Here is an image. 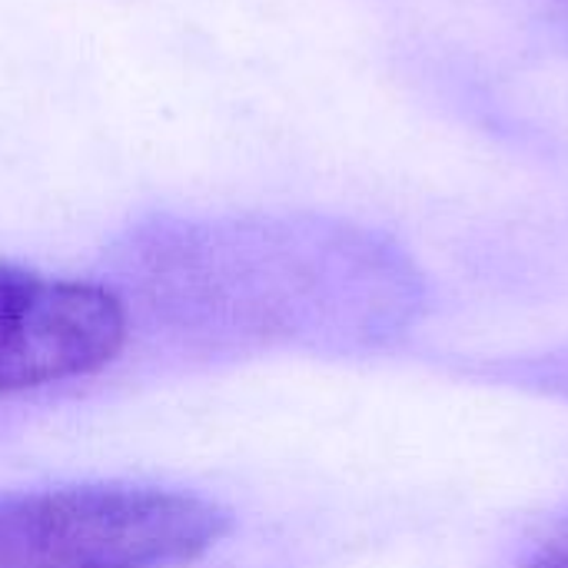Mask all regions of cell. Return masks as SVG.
Here are the masks:
<instances>
[{"label": "cell", "mask_w": 568, "mask_h": 568, "mask_svg": "<svg viewBox=\"0 0 568 568\" xmlns=\"http://www.w3.org/2000/svg\"><path fill=\"white\" fill-rule=\"evenodd\" d=\"M126 339L130 313L110 286L0 263V399L90 379Z\"/></svg>", "instance_id": "cell-2"}, {"label": "cell", "mask_w": 568, "mask_h": 568, "mask_svg": "<svg viewBox=\"0 0 568 568\" xmlns=\"http://www.w3.org/2000/svg\"><path fill=\"white\" fill-rule=\"evenodd\" d=\"M523 568H568V513L536 542Z\"/></svg>", "instance_id": "cell-3"}, {"label": "cell", "mask_w": 568, "mask_h": 568, "mask_svg": "<svg viewBox=\"0 0 568 568\" xmlns=\"http://www.w3.org/2000/svg\"><path fill=\"white\" fill-rule=\"evenodd\" d=\"M223 506L180 489L83 483L0 496V568H183L226 539Z\"/></svg>", "instance_id": "cell-1"}]
</instances>
